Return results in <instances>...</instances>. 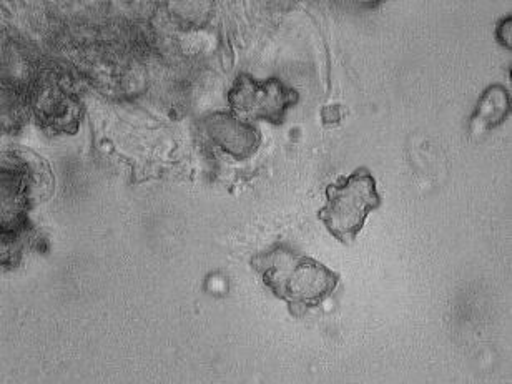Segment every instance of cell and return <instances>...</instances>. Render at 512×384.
Wrapping results in <instances>:
<instances>
[{
  "label": "cell",
  "mask_w": 512,
  "mask_h": 384,
  "mask_svg": "<svg viewBox=\"0 0 512 384\" xmlns=\"http://www.w3.org/2000/svg\"><path fill=\"white\" fill-rule=\"evenodd\" d=\"M325 193V207L316 213L318 220L331 237L350 247L363 232L368 215L381 207L376 178L368 168H356L340 182L330 183Z\"/></svg>",
  "instance_id": "7a4b0ae2"
},
{
  "label": "cell",
  "mask_w": 512,
  "mask_h": 384,
  "mask_svg": "<svg viewBox=\"0 0 512 384\" xmlns=\"http://www.w3.org/2000/svg\"><path fill=\"white\" fill-rule=\"evenodd\" d=\"M228 102L233 114L240 119L265 120L280 127L285 124L288 110L300 102V94L278 77L256 80L243 72L233 82Z\"/></svg>",
  "instance_id": "3957f363"
},
{
  "label": "cell",
  "mask_w": 512,
  "mask_h": 384,
  "mask_svg": "<svg viewBox=\"0 0 512 384\" xmlns=\"http://www.w3.org/2000/svg\"><path fill=\"white\" fill-rule=\"evenodd\" d=\"M250 265L271 295L286 303L291 315L323 305L340 285L336 271L288 243H275L256 253Z\"/></svg>",
  "instance_id": "6da1fadb"
},
{
  "label": "cell",
  "mask_w": 512,
  "mask_h": 384,
  "mask_svg": "<svg viewBox=\"0 0 512 384\" xmlns=\"http://www.w3.org/2000/svg\"><path fill=\"white\" fill-rule=\"evenodd\" d=\"M203 127L217 147L237 160L252 157L260 148V130L233 112L210 114L203 119Z\"/></svg>",
  "instance_id": "277c9868"
},
{
  "label": "cell",
  "mask_w": 512,
  "mask_h": 384,
  "mask_svg": "<svg viewBox=\"0 0 512 384\" xmlns=\"http://www.w3.org/2000/svg\"><path fill=\"white\" fill-rule=\"evenodd\" d=\"M511 115V92L504 85H489L479 97L473 117L469 120L474 132H489L508 120Z\"/></svg>",
  "instance_id": "5b68a950"
}]
</instances>
